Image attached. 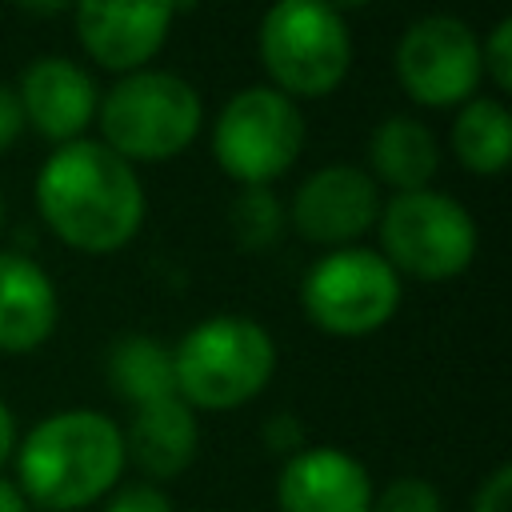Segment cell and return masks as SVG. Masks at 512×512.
<instances>
[{
  "mask_svg": "<svg viewBox=\"0 0 512 512\" xmlns=\"http://www.w3.org/2000/svg\"><path fill=\"white\" fill-rule=\"evenodd\" d=\"M264 440H268V448L276 452V456H296L300 448H304V424L292 416V412H276L268 424H264Z\"/></svg>",
  "mask_w": 512,
  "mask_h": 512,
  "instance_id": "cb8c5ba5",
  "label": "cell"
},
{
  "mask_svg": "<svg viewBox=\"0 0 512 512\" xmlns=\"http://www.w3.org/2000/svg\"><path fill=\"white\" fill-rule=\"evenodd\" d=\"M396 80L420 108H460L484 80L480 36L448 12L412 20L396 44Z\"/></svg>",
  "mask_w": 512,
  "mask_h": 512,
  "instance_id": "9c48e42d",
  "label": "cell"
},
{
  "mask_svg": "<svg viewBox=\"0 0 512 512\" xmlns=\"http://www.w3.org/2000/svg\"><path fill=\"white\" fill-rule=\"evenodd\" d=\"M60 320V292L52 276L20 248L0 252V352L24 356L48 344Z\"/></svg>",
  "mask_w": 512,
  "mask_h": 512,
  "instance_id": "5bb4252c",
  "label": "cell"
},
{
  "mask_svg": "<svg viewBox=\"0 0 512 512\" xmlns=\"http://www.w3.org/2000/svg\"><path fill=\"white\" fill-rule=\"evenodd\" d=\"M32 192L48 232L88 256L120 252L148 212L136 168L92 136L56 144Z\"/></svg>",
  "mask_w": 512,
  "mask_h": 512,
  "instance_id": "6da1fadb",
  "label": "cell"
},
{
  "mask_svg": "<svg viewBox=\"0 0 512 512\" xmlns=\"http://www.w3.org/2000/svg\"><path fill=\"white\" fill-rule=\"evenodd\" d=\"M16 488L40 512H80L124 476V428L96 408H64L16 440Z\"/></svg>",
  "mask_w": 512,
  "mask_h": 512,
  "instance_id": "7a4b0ae2",
  "label": "cell"
},
{
  "mask_svg": "<svg viewBox=\"0 0 512 512\" xmlns=\"http://www.w3.org/2000/svg\"><path fill=\"white\" fill-rule=\"evenodd\" d=\"M368 512H444L440 488L424 476H396L380 492H372Z\"/></svg>",
  "mask_w": 512,
  "mask_h": 512,
  "instance_id": "ffe728a7",
  "label": "cell"
},
{
  "mask_svg": "<svg viewBox=\"0 0 512 512\" xmlns=\"http://www.w3.org/2000/svg\"><path fill=\"white\" fill-rule=\"evenodd\" d=\"M0 512H28L24 492H20L16 480H8V476H0Z\"/></svg>",
  "mask_w": 512,
  "mask_h": 512,
  "instance_id": "4316f807",
  "label": "cell"
},
{
  "mask_svg": "<svg viewBox=\"0 0 512 512\" xmlns=\"http://www.w3.org/2000/svg\"><path fill=\"white\" fill-rule=\"evenodd\" d=\"M96 120L100 144L136 168L172 160L192 148L204 124V104L184 76L164 68H136L100 96Z\"/></svg>",
  "mask_w": 512,
  "mask_h": 512,
  "instance_id": "277c9868",
  "label": "cell"
},
{
  "mask_svg": "<svg viewBox=\"0 0 512 512\" xmlns=\"http://www.w3.org/2000/svg\"><path fill=\"white\" fill-rule=\"evenodd\" d=\"M16 100H20L24 124H32L52 144L80 140L92 128L100 108L92 72L68 56H36L20 72Z\"/></svg>",
  "mask_w": 512,
  "mask_h": 512,
  "instance_id": "7c38bea8",
  "label": "cell"
},
{
  "mask_svg": "<svg viewBox=\"0 0 512 512\" xmlns=\"http://www.w3.org/2000/svg\"><path fill=\"white\" fill-rule=\"evenodd\" d=\"M256 48L272 88L288 100H320L352 68V32L324 0H272Z\"/></svg>",
  "mask_w": 512,
  "mask_h": 512,
  "instance_id": "5b68a950",
  "label": "cell"
},
{
  "mask_svg": "<svg viewBox=\"0 0 512 512\" xmlns=\"http://www.w3.org/2000/svg\"><path fill=\"white\" fill-rule=\"evenodd\" d=\"M228 224L240 248H268L284 232V204L272 188H240L228 204Z\"/></svg>",
  "mask_w": 512,
  "mask_h": 512,
  "instance_id": "d6986e66",
  "label": "cell"
},
{
  "mask_svg": "<svg viewBox=\"0 0 512 512\" xmlns=\"http://www.w3.org/2000/svg\"><path fill=\"white\" fill-rule=\"evenodd\" d=\"M196 448H200V424L180 396H164L132 408V420L124 428V456L148 476V484L180 476L196 460Z\"/></svg>",
  "mask_w": 512,
  "mask_h": 512,
  "instance_id": "9a60e30c",
  "label": "cell"
},
{
  "mask_svg": "<svg viewBox=\"0 0 512 512\" xmlns=\"http://www.w3.org/2000/svg\"><path fill=\"white\" fill-rule=\"evenodd\" d=\"M16 440H20V432H16V416H12V408L0 400V468L12 460Z\"/></svg>",
  "mask_w": 512,
  "mask_h": 512,
  "instance_id": "484cf974",
  "label": "cell"
},
{
  "mask_svg": "<svg viewBox=\"0 0 512 512\" xmlns=\"http://www.w3.org/2000/svg\"><path fill=\"white\" fill-rule=\"evenodd\" d=\"M304 148L300 104L272 84H248L224 100L212 120V160L240 188H268Z\"/></svg>",
  "mask_w": 512,
  "mask_h": 512,
  "instance_id": "8992f818",
  "label": "cell"
},
{
  "mask_svg": "<svg viewBox=\"0 0 512 512\" xmlns=\"http://www.w3.org/2000/svg\"><path fill=\"white\" fill-rule=\"evenodd\" d=\"M480 68L500 96L512 88V20L508 16H500L480 40Z\"/></svg>",
  "mask_w": 512,
  "mask_h": 512,
  "instance_id": "44dd1931",
  "label": "cell"
},
{
  "mask_svg": "<svg viewBox=\"0 0 512 512\" xmlns=\"http://www.w3.org/2000/svg\"><path fill=\"white\" fill-rule=\"evenodd\" d=\"M368 164L372 180L388 184L396 192L428 188V180L440 168V144L432 128L416 116H388L368 136Z\"/></svg>",
  "mask_w": 512,
  "mask_h": 512,
  "instance_id": "2e32d148",
  "label": "cell"
},
{
  "mask_svg": "<svg viewBox=\"0 0 512 512\" xmlns=\"http://www.w3.org/2000/svg\"><path fill=\"white\" fill-rule=\"evenodd\" d=\"M332 12H340V16H348V12H360V8H368L372 0H324Z\"/></svg>",
  "mask_w": 512,
  "mask_h": 512,
  "instance_id": "f1b7e54d",
  "label": "cell"
},
{
  "mask_svg": "<svg viewBox=\"0 0 512 512\" xmlns=\"http://www.w3.org/2000/svg\"><path fill=\"white\" fill-rule=\"evenodd\" d=\"M452 152L476 176H496L512 156V116L500 96H472L452 120Z\"/></svg>",
  "mask_w": 512,
  "mask_h": 512,
  "instance_id": "ac0fdd59",
  "label": "cell"
},
{
  "mask_svg": "<svg viewBox=\"0 0 512 512\" xmlns=\"http://www.w3.org/2000/svg\"><path fill=\"white\" fill-rule=\"evenodd\" d=\"M300 308L328 336H368L396 316L400 276L376 248H328L300 280Z\"/></svg>",
  "mask_w": 512,
  "mask_h": 512,
  "instance_id": "ba28073f",
  "label": "cell"
},
{
  "mask_svg": "<svg viewBox=\"0 0 512 512\" xmlns=\"http://www.w3.org/2000/svg\"><path fill=\"white\" fill-rule=\"evenodd\" d=\"M104 512H176L172 500L160 492V484L148 480H132V484H116L104 496Z\"/></svg>",
  "mask_w": 512,
  "mask_h": 512,
  "instance_id": "7402d4cb",
  "label": "cell"
},
{
  "mask_svg": "<svg viewBox=\"0 0 512 512\" xmlns=\"http://www.w3.org/2000/svg\"><path fill=\"white\" fill-rule=\"evenodd\" d=\"M12 4L24 8V12H32V16H56V12L72 8V0H12Z\"/></svg>",
  "mask_w": 512,
  "mask_h": 512,
  "instance_id": "83f0119b",
  "label": "cell"
},
{
  "mask_svg": "<svg viewBox=\"0 0 512 512\" xmlns=\"http://www.w3.org/2000/svg\"><path fill=\"white\" fill-rule=\"evenodd\" d=\"M0 232H4V196H0Z\"/></svg>",
  "mask_w": 512,
  "mask_h": 512,
  "instance_id": "4dcf8cb0",
  "label": "cell"
},
{
  "mask_svg": "<svg viewBox=\"0 0 512 512\" xmlns=\"http://www.w3.org/2000/svg\"><path fill=\"white\" fill-rule=\"evenodd\" d=\"M380 256L396 268V276L416 280H452L476 256V220L472 212L436 188L396 192L380 204Z\"/></svg>",
  "mask_w": 512,
  "mask_h": 512,
  "instance_id": "52a82bcc",
  "label": "cell"
},
{
  "mask_svg": "<svg viewBox=\"0 0 512 512\" xmlns=\"http://www.w3.org/2000/svg\"><path fill=\"white\" fill-rule=\"evenodd\" d=\"M380 184L356 164H324L292 192V228L324 248L356 244L380 220Z\"/></svg>",
  "mask_w": 512,
  "mask_h": 512,
  "instance_id": "30bf717a",
  "label": "cell"
},
{
  "mask_svg": "<svg viewBox=\"0 0 512 512\" xmlns=\"http://www.w3.org/2000/svg\"><path fill=\"white\" fill-rule=\"evenodd\" d=\"M472 512H512V468L508 464H496L480 480L472 496Z\"/></svg>",
  "mask_w": 512,
  "mask_h": 512,
  "instance_id": "603a6c76",
  "label": "cell"
},
{
  "mask_svg": "<svg viewBox=\"0 0 512 512\" xmlns=\"http://www.w3.org/2000/svg\"><path fill=\"white\" fill-rule=\"evenodd\" d=\"M196 4H200V0H172V8H176V12H184V8H196Z\"/></svg>",
  "mask_w": 512,
  "mask_h": 512,
  "instance_id": "f546056e",
  "label": "cell"
},
{
  "mask_svg": "<svg viewBox=\"0 0 512 512\" xmlns=\"http://www.w3.org/2000/svg\"><path fill=\"white\" fill-rule=\"evenodd\" d=\"M276 372L272 332L240 312H216L192 324L172 348L176 396L192 412H232L256 400Z\"/></svg>",
  "mask_w": 512,
  "mask_h": 512,
  "instance_id": "3957f363",
  "label": "cell"
},
{
  "mask_svg": "<svg viewBox=\"0 0 512 512\" xmlns=\"http://www.w3.org/2000/svg\"><path fill=\"white\" fill-rule=\"evenodd\" d=\"M24 132V112H20V100H16V88L0 84V152L12 148Z\"/></svg>",
  "mask_w": 512,
  "mask_h": 512,
  "instance_id": "d4e9b609",
  "label": "cell"
},
{
  "mask_svg": "<svg viewBox=\"0 0 512 512\" xmlns=\"http://www.w3.org/2000/svg\"><path fill=\"white\" fill-rule=\"evenodd\" d=\"M104 372H108V388L124 404H132V408L152 404V400H164V396H176L172 348L160 344L148 332H124V336H116L112 348H108Z\"/></svg>",
  "mask_w": 512,
  "mask_h": 512,
  "instance_id": "e0dca14e",
  "label": "cell"
},
{
  "mask_svg": "<svg viewBox=\"0 0 512 512\" xmlns=\"http://www.w3.org/2000/svg\"><path fill=\"white\" fill-rule=\"evenodd\" d=\"M84 52L108 72L148 68L164 48L176 8L172 0H72Z\"/></svg>",
  "mask_w": 512,
  "mask_h": 512,
  "instance_id": "8fae6325",
  "label": "cell"
},
{
  "mask_svg": "<svg viewBox=\"0 0 512 512\" xmlns=\"http://www.w3.org/2000/svg\"><path fill=\"white\" fill-rule=\"evenodd\" d=\"M368 468L332 444L300 448L276 472V508L280 512H368L372 508Z\"/></svg>",
  "mask_w": 512,
  "mask_h": 512,
  "instance_id": "4fadbf2b",
  "label": "cell"
}]
</instances>
